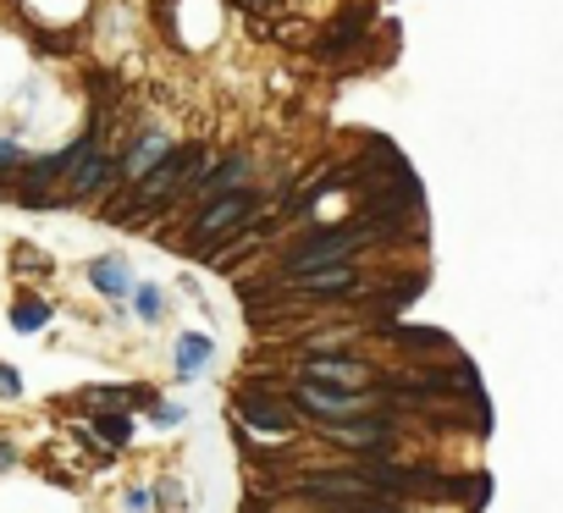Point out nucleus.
<instances>
[{
	"label": "nucleus",
	"instance_id": "f257e3e1",
	"mask_svg": "<svg viewBox=\"0 0 563 513\" xmlns=\"http://www.w3.org/2000/svg\"><path fill=\"white\" fill-rule=\"evenodd\" d=\"M392 232H397V221H387V216H359V221H343V227H320V232H309L304 243L287 248L277 282H282V277H298V271H315V266L354 260L359 248H370V243H381V237H392Z\"/></svg>",
	"mask_w": 563,
	"mask_h": 513
},
{
	"label": "nucleus",
	"instance_id": "f03ea898",
	"mask_svg": "<svg viewBox=\"0 0 563 513\" xmlns=\"http://www.w3.org/2000/svg\"><path fill=\"white\" fill-rule=\"evenodd\" d=\"M249 210H255V194H249V188H227V194H210V199L199 205L194 227H188V254H205V248H210V237L232 232L237 221H249Z\"/></svg>",
	"mask_w": 563,
	"mask_h": 513
},
{
	"label": "nucleus",
	"instance_id": "7ed1b4c3",
	"mask_svg": "<svg viewBox=\"0 0 563 513\" xmlns=\"http://www.w3.org/2000/svg\"><path fill=\"white\" fill-rule=\"evenodd\" d=\"M387 392H376V387H365V392H354V387H320V381H298V408H309V414H320V419H354V414H370L376 403H381Z\"/></svg>",
	"mask_w": 563,
	"mask_h": 513
},
{
	"label": "nucleus",
	"instance_id": "20e7f679",
	"mask_svg": "<svg viewBox=\"0 0 563 513\" xmlns=\"http://www.w3.org/2000/svg\"><path fill=\"white\" fill-rule=\"evenodd\" d=\"M293 414H298V403L277 398L271 387H244V392H237V419H244L249 431H266V437H287L293 425H298Z\"/></svg>",
	"mask_w": 563,
	"mask_h": 513
},
{
	"label": "nucleus",
	"instance_id": "39448f33",
	"mask_svg": "<svg viewBox=\"0 0 563 513\" xmlns=\"http://www.w3.org/2000/svg\"><path fill=\"white\" fill-rule=\"evenodd\" d=\"M282 282H293L304 298H338V293H359L365 277L348 260H338V266H315V271H298V277H282Z\"/></svg>",
	"mask_w": 563,
	"mask_h": 513
},
{
	"label": "nucleus",
	"instance_id": "423d86ee",
	"mask_svg": "<svg viewBox=\"0 0 563 513\" xmlns=\"http://www.w3.org/2000/svg\"><path fill=\"white\" fill-rule=\"evenodd\" d=\"M298 376H304V381H320V387H354V392L376 387V370H370V365H359V359H327V354H309Z\"/></svg>",
	"mask_w": 563,
	"mask_h": 513
},
{
	"label": "nucleus",
	"instance_id": "0eeeda50",
	"mask_svg": "<svg viewBox=\"0 0 563 513\" xmlns=\"http://www.w3.org/2000/svg\"><path fill=\"white\" fill-rule=\"evenodd\" d=\"M249 171H255V155H249V149H232L221 166H205V171H199V183H194L188 194H194V199H210V194H227V188H244Z\"/></svg>",
	"mask_w": 563,
	"mask_h": 513
},
{
	"label": "nucleus",
	"instance_id": "6e6552de",
	"mask_svg": "<svg viewBox=\"0 0 563 513\" xmlns=\"http://www.w3.org/2000/svg\"><path fill=\"white\" fill-rule=\"evenodd\" d=\"M172 155V138L167 133H138L133 144H127V155H122V166H117V178H127V183H138V178H149V171Z\"/></svg>",
	"mask_w": 563,
	"mask_h": 513
},
{
	"label": "nucleus",
	"instance_id": "1a4fd4ad",
	"mask_svg": "<svg viewBox=\"0 0 563 513\" xmlns=\"http://www.w3.org/2000/svg\"><path fill=\"white\" fill-rule=\"evenodd\" d=\"M320 431L343 448H376L387 442V419L381 414H354V419H320Z\"/></svg>",
	"mask_w": 563,
	"mask_h": 513
},
{
	"label": "nucleus",
	"instance_id": "9d476101",
	"mask_svg": "<svg viewBox=\"0 0 563 513\" xmlns=\"http://www.w3.org/2000/svg\"><path fill=\"white\" fill-rule=\"evenodd\" d=\"M89 282L111 304H127V293H133V271H127L122 254H100V260H89Z\"/></svg>",
	"mask_w": 563,
	"mask_h": 513
},
{
	"label": "nucleus",
	"instance_id": "9b49d317",
	"mask_svg": "<svg viewBox=\"0 0 563 513\" xmlns=\"http://www.w3.org/2000/svg\"><path fill=\"white\" fill-rule=\"evenodd\" d=\"M210 359H216V342L205 331H183L178 337V381H199Z\"/></svg>",
	"mask_w": 563,
	"mask_h": 513
},
{
	"label": "nucleus",
	"instance_id": "f8f14e48",
	"mask_svg": "<svg viewBox=\"0 0 563 513\" xmlns=\"http://www.w3.org/2000/svg\"><path fill=\"white\" fill-rule=\"evenodd\" d=\"M12 326H17L23 337L45 331V326H50V304H45V298H34V293H23V298L12 304Z\"/></svg>",
	"mask_w": 563,
	"mask_h": 513
},
{
	"label": "nucleus",
	"instance_id": "ddd939ff",
	"mask_svg": "<svg viewBox=\"0 0 563 513\" xmlns=\"http://www.w3.org/2000/svg\"><path fill=\"white\" fill-rule=\"evenodd\" d=\"M95 431H100L111 448H127V442H133V419H127L122 408H106V414H95Z\"/></svg>",
	"mask_w": 563,
	"mask_h": 513
},
{
	"label": "nucleus",
	"instance_id": "4468645a",
	"mask_svg": "<svg viewBox=\"0 0 563 513\" xmlns=\"http://www.w3.org/2000/svg\"><path fill=\"white\" fill-rule=\"evenodd\" d=\"M133 304H138V315L144 320H160V309H167V298H160V288L155 282H133V293H127Z\"/></svg>",
	"mask_w": 563,
	"mask_h": 513
},
{
	"label": "nucleus",
	"instance_id": "2eb2a0df",
	"mask_svg": "<svg viewBox=\"0 0 563 513\" xmlns=\"http://www.w3.org/2000/svg\"><path fill=\"white\" fill-rule=\"evenodd\" d=\"M149 419L160 425V431H178V425L188 419V408H183V403H155V408H149Z\"/></svg>",
	"mask_w": 563,
	"mask_h": 513
},
{
	"label": "nucleus",
	"instance_id": "dca6fc26",
	"mask_svg": "<svg viewBox=\"0 0 563 513\" xmlns=\"http://www.w3.org/2000/svg\"><path fill=\"white\" fill-rule=\"evenodd\" d=\"M12 266H17V271H39V277H45V271H50V254H34V248L23 243V248L12 254Z\"/></svg>",
	"mask_w": 563,
	"mask_h": 513
},
{
	"label": "nucleus",
	"instance_id": "f3484780",
	"mask_svg": "<svg viewBox=\"0 0 563 513\" xmlns=\"http://www.w3.org/2000/svg\"><path fill=\"white\" fill-rule=\"evenodd\" d=\"M23 160H28V155H23L12 138H0V178H12V171H23Z\"/></svg>",
	"mask_w": 563,
	"mask_h": 513
},
{
	"label": "nucleus",
	"instance_id": "a211bd4d",
	"mask_svg": "<svg viewBox=\"0 0 563 513\" xmlns=\"http://www.w3.org/2000/svg\"><path fill=\"white\" fill-rule=\"evenodd\" d=\"M155 497H160V513H183V486H172V480H167Z\"/></svg>",
	"mask_w": 563,
	"mask_h": 513
},
{
	"label": "nucleus",
	"instance_id": "6ab92c4d",
	"mask_svg": "<svg viewBox=\"0 0 563 513\" xmlns=\"http://www.w3.org/2000/svg\"><path fill=\"white\" fill-rule=\"evenodd\" d=\"M149 502H155V491H144V486H133V491L122 497V508H127V513H149Z\"/></svg>",
	"mask_w": 563,
	"mask_h": 513
},
{
	"label": "nucleus",
	"instance_id": "aec40b11",
	"mask_svg": "<svg viewBox=\"0 0 563 513\" xmlns=\"http://www.w3.org/2000/svg\"><path fill=\"white\" fill-rule=\"evenodd\" d=\"M0 398H23V381H17L12 365H0Z\"/></svg>",
	"mask_w": 563,
	"mask_h": 513
},
{
	"label": "nucleus",
	"instance_id": "412c9836",
	"mask_svg": "<svg viewBox=\"0 0 563 513\" xmlns=\"http://www.w3.org/2000/svg\"><path fill=\"white\" fill-rule=\"evenodd\" d=\"M12 464H17V448H12V442H0V469H12Z\"/></svg>",
	"mask_w": 563,
	"mask_h": 513
}]
</instances>
